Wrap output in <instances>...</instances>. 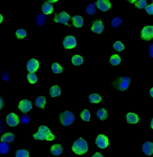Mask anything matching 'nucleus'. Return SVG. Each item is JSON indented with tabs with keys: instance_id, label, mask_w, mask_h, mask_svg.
<instances>
[{
	"instance_id": "45",
	"label": "nucleus",
	"mask_w": 153,
	"mask_h": 157,
	"mask_svg": "<svg viewBox=\"0 0 153 157\" xmlns=\"http://www.w3.org/2000/svg\"><path fill=\"white\" fill-rule=\"evenodd\" d=\"M150 94H151V96L153 97V87L150 90Z\"/></svg>"
},
{
	"instance_id": "34",
	"label": "nucleus",
	"mask_w": 153,
	"mask_h": 157,
	"mask_svg": "<svg viewBox=\"0 0 153 157\" xmlns=\"http://www.w3.org/2000/svg\"><path fill=\"white\" fill-rule=\"evenodd\" d=\"M16 35L19 39H23L26 36V33L23 29H19L16 31Z\"/></svg>"
},
{
	"instance_id": "25",
	"label": "nucleus",
	"mask_w": 153,
	"mask_h": 157,
	"mask_svg": "<svg viewBox=\"0 0 153 157\" xmlns=\"http://www.w3.org/2000/svg\"><path fill=\"white\" fill-rule=\"evenodd\" d=\"M89 100L92 103H99L101 101L102 98L98 94L94 93L89 96Z\"/></svg>"
},
{
	"instance_id": "22",
	"label": "nucleus",
	"mask_w": 153,
	"mask_h": 157,
	"mask_svg": "<svg viewBox=\"0 0 153 157\" xmlns=\"http://www.w3.org/2000/svg\"><path fill=\"white\" fill-rule=\"evenodd\" d=\"M97 116L102 121H104L108 117L107 111L104 108H102L99 109L97 113Z\"/></svg>"
},
{
	"instance_id": "35",
	"label": "nucleus",
	"mask_w": 153,
	"mask_h": 157,
	"mask_svg": "<svg viewBox=\"0 0 153 157\" xmlns=\"http://www.w3.org/2000/svg\"><path fill=\"white\" fill-rule=\"evenodd\" d=\"M114 48L118 51H121L124 48V46L120 41H117L113 45Z\"/></svg>"
},
{
	"instance_id": "32",
	"label": "nucleus",
	"mask_w": 153,
	"mask_h": 157,
	"mask_svg": "<svg viewBox=\"0 0 153 157\" xmlns=\"http://www.w3.org/2000/svg\"><path fill=\"white\" fill-rule=\"evenodd\" d=\"M27 79L31 84H35L37 81L38 78L37 75L34 73H30L27 75Z\"/></svg>"
},
{
	"instance_id": "17",
	"label": "nucleus",
	"mask_w": 153,
	"mask_h": 157,
	"mask_svg": "<svg viewBox=\"0 0 153 157\" xmlns=\"http://www.w3.org/2000/svg\"><path fill=\"white\" fill-rule=\"evenodd\" d=\"M139 120L138 116L134 113H129L127 115V121L129 123H137Z\"/></svg>"
},
{
	"instance_id": "4",
	"label": "nucleus",
	"mask_w": 153,
	"mask_h": 157,
	"mask_svg": "<svg viewBox=\"0 0 153 157\" xmlns=\"http://www.w3.org/2000/svg\"><path fill=\"white\" fill-rule=\"evenodd\" d=\"M60 120L63 125L69 126L75 121V116L72 112L66 111L60 114Z\"/></svg>"
},
{
	"instance_id": "5",
	"label": "nucleus",
	"mask_w": 153,
	"mask_h": 157,
	"mask_svg": "<svg viewBox=\"0 0 153 157\" xmlns=\"http://www.w3.org/2000/svg\"><path fill=\"white\" fill-rule=\"evenodd\" d=\"M70 19V16L66 12L63 11L58 15H56L54 21L57 22H59L64 25L69 26L68 22Z\"/></svg>"
},
{
	"instance_id": "33",
	"label": "nucleus",
	"mask_w": 153,
	"mask_h": 157,
	"mask_svg": "<svg viewBox=\"0 0 153 157\" xmlns=\"http://www.w3.org/2000/svg\"><path fill=\"white\" fill-rule=\"evenodd\" d=\"M16 157H29V154L27 150L22 149L17 151Z\"/></svg>"
},
{
	"instance_id": "44",
	"label": "nucleus",
	"mask_w": 153,
	"mask_h": 157,
	"mask_svg": "<svg viewBox=\"0 0 153 157\" xmlns=\"http://www.w3.org/2000/svg\"><path fill=\"white\" fill-rule=\"evenodd\" d=\"M3 20V17L0 14V23L2 22Z\"/></svg>"
},
{
	"instance_id": "36",
	"label": "nucleus",
	"mask_w": 153,
	"mask_h": 157,
	"mask_svg": "<svg viewBox=\"0 0 153 157\" xmlns=\"http://www.w3.org/2000/svg\"><path fill=\"white\" fill-rule=\"evenodd\" d=\"M135 5L139 8H144L146 7L147 2L145 0H141L136 2L135 3Z\"/></svg>"
},
{
	"instance_id": "39",
	"label": "nucleus",
	"mask_w": 153,
	"mask_h": 157,
	"mask_svg": "<svg viewBox=\"0 0 153 157\" xmlns=\"http://www.w3.org/2000/svg\"><path fill=\"white\" fill-rule=\"evenodd\" d=\"M8 74L7 72H3L2 74V78L5 81L8 80Z\"/></svg>"
},
{
	"instance_id": "7",
	"label": "nucleus",
	"mask_w": 153,
	"mask_h": 157,
	"mask_svg": "<svg viewBox=\"0 0 153 157\" xmlns=\"http://www.w3.org/2000/svg\"><path fill=\"white\" fill-rule=\"evenodd\" d=\"M76 44V40L73 36H67L64 40V46L65 49H72L75 47Z\"/></svg>"
},
{
	"instance_id": "29",
	"label": "nucleus",
	"mask_w": 153,
	"mask_h": 157,
	"mask_svg": "<svg viewBox=\"0 0 153 157\" xmlns=\"http://www.w3.org/2000/svg\"><path fill=\"white\" fill-rule=\"evenodd\" d=\"M122 20L120 17H117L113 19L111 22V25L114 28H117L122 24Z\"/></svg>"
},
{
	"instance_id": "24",
	"label": "nucleus",
	"mask_w": 153,
	"mask_h": 157,
	"mask_svg": "<svg viewBox=\"0 0 153 157\" xmlns=\"http://www.w3.org/2000/svg\"><path fill=\"white\" fill-rule=\"evenodd\" d=\"M96 4L92 3L87 6L86 9V12L89 15H94L96 12Z\"/></svg>"
},
{
	"instance_id": "18",
	"label": "nucleus",
	"mask_w": 153,
	"mask_h": 157,
	"mask_svg": "<svg viewBox=\"0 0 153 157\" xmlns=\"http://www.w3.org/2000/svg\"><path fill=\"white\" fill-rule=\"evenodd\" d=\"M42 11L43 14H52L54 11V8L52 4L49 2L45 3L43 5Z\"/></svg>"
},
{
	"instance_id": "31",
	"label": "nucleus",
	"mask_w": 153,
	"mask_h": 157,
	"mask_svg": "<svg viewBox=\"0 0 153 157\" xmlns=\"http://www.w3.org/2000/svg\"><path fill=\"white\" fill-rule=\"evenodd\" d=\"M52 69L53 72L56 74L61 73L63 71L62 67L57 63L52 65Z\"/></svg>"
},
{
	"instance_id": "16",
	"label": "nucleus",
	"mask_w": 153,
	"mask_h": 157,
	"mask_svg": "<svg viewBox=\"0 0 153 157\" xmlns=\"http://www.w3.org/2000/svg\"><path fill=\"white\" fill-rule=\"evenodd\" d=\"M63 149L61 145L60 144H56L53 145L51 148V152L54 155L59 156L62 153Z\"/></svg>"
},
{
	"instance_id": "26",
	"label": "nucleus",
	"mask_w": 153,
	"mask_h": 157,
	"mask_svg": "<svg viewBox=\"0 0 153 157\" xmlns=\"http://www.w3.org/2000/svg\"><path fill=\"white\" fill-rule=\"evenodd\" d=\"M121 59L118 55H114L110 58V62L114 66L117 65L120 63Z\"/></svg>"
},
{
	"instance_id": "21",
	"label": "nucleus",
	"mask_w": 153,
	"mask_h": 157,
	"mask_svg": "<svg viewBox=\"0 0 153 157\" xmlns=\"http://www.w3.org/2000/svg\"><path fill=\"white\" fill-rule=\"evenodd\" d=\"M46 99L42 96H40L35 101V104L37 107L40 108H44L45 104H46Z\"/></svg>"
},
{
	"instance_id": "8",
	"label": "nucleus",
	"mask_w": 153,
	"mask_h": 157,
	"mask_svg": "<svg viewBox=\"0 0 153 157\" xmlns=\"http://www.w3.org/2000/svg\"><path fill=\"white\" fill-rule=\"evenodd\" d=\"M96 143L99 148L105 149L109 145V140L106 136L100 135L97 138Z\"/></svg>"
},
{
	"instance_id": "40",
	"label": "nucleus",
	"mask_w": 153,
	"mask_h": 157,
	"mask_svg": "<svg viewBox=\"0 0 153 157\" xmlns=\"http://www.w3.org/2000/svg\"><path fill=\"white\" fill-rule=\"evenodd\" d=\"M5 126L4 124V121L0 120V134L4 130V127Z\"/></svg>"
},
{
	"instance_id": "13",
	"label": "nucleus",
	"mask_w": 153,
	"mask_h": 157,
	"mask_svg": "<svg viewBox=\"0 0 153 157\" xmlns=\"http://www.w3.org/2000/svg\"><path fill=\"white\" fill-rule=\"evenodd\" d=\"M142 150L146 155H151L153 154V143L147 142H145L142 146Z\"/></svg>"
},
{
	"instance_id": "30",
	"label": "nucleus",
	"mask_w": 153,
	"mask_h": 157,
	"mask_svg": "<svg viewBox=\"0 0 153 157\" xmlns=\"http://www.w3.org/2000/svg\"><path fill=\"white\" fill-rule=\"evenodd\" d=\"M80 117L84 121H89L91 117V114L88 110L85 109L80 114Z\"/></svg>"
},
{
	"instance_id": "11",
	"label": "nucleus",
	"mask_w": 153,
	"mask_h": 157,
	"mask_svg": "<svg viewBox=\"0 0 153 157\" xmlns=\"http://www.w3.org/2000/svg\"><path fill=\"white\" fill-rule=\"evenodd\" d=\"M39 67V62L36 59H32L27 63V69L31 73H34Z\"/></svg>"
},
{
	"instance_id": "38",
	"label": "nucleus",
	"mask_w": 153,
	"mask_h": 157,
	"mask_svg": "<svg viewBox=\"0 0 153 157\" xmlns=\"http://www.w3.org/2000/svg\"><path fill=\"white\" fill-rule=\"evenodd\" d=\"M145 10L148 12V14H153V3L151 5L146 6L145 7Z\"/></svg>"
},
{
	"instance_id": "6",
	"label": "nucleus",
	"mask_w": 153,
	"mask_h": 157,
	"mask_svg": "<svg viewBox=\"0 0 153 157\" xmlns=\"http://www.w3.org/2000/svg\"><path fill=\"white\" fill-rule=\"evenodd\" d=\"M141 38L145 40H151L153 38V26H145L141 31Z\"/></svg>"
},
{
	"instance_id": "28",
	"label": "nucleus",
	"mask_w": 153,
	"mask_h": 157,
	"mask_svg": "<svg viewBox=\"0 0 153 157\" xmlns=\"http://www.w3.org/2000/svg\"><path fill=\"white\" fill-rule=\"evenodd\" d=\"M9 150V146L7 143L2 142L0 143V153L2 154H6Z\"/></svg>"
},
{
	"instance_id": "43",
	"label": "nucleus",
	"mask_w": 153,
	"mask_h": 157,
	"mask_svg": "<svg viewBox=\"0 0 153 157\" xmlns=\"http://www.w3.org/2000/svg\"><path fill=\"white\" fill-rule=\"evenodd\" d=\"M3 99L1 97H0V110L2 109L3 106Z\"/></svg>"
},
{
	"instance_id": "42",
	"label": "nucleus",
	"mask_w": 153,
	"mask_h": 157,
	"mask_svg": "<svg viewBox=\"0 0 153 157\" xmlns=\"http://www.w3.org/2000/svg\"><path fill=\"white\" fill-rule=\"evenodd\" d=\"M92 157H104L100 153H99V152H97Z\"/></svg>"
},
{
	"instance_id": "41",
	"label": "nucleus",
	"mask_w": 153,
	"mask_h": 157,
	"mask_svg": "<svg viewBox=\"0 0 153 157\" xmlns=\"http://www.w3.org/2000/svg\"><path fill=\"white\" fill-rule=\"evenodd\" d=\"M149 51L150 56L153 58V43L151 44L149 46Z\"/></svg>"
},
{
	"instance_id": "19",
	"label": "nucleus",
	"mask_w": 153,
	"mask_h": 157,
	"mask_svg": "<svg viewBox=\"0 0 153 157\" xmlns=\"http://www.w3.org/2000/svg\"><path fill=\"white\" fill-rule=\"evenodd\" d=\"M36 22L39 26H43L47 22L46 15L44 14H38L36 19Z\"/></svg>"
},
{
	"instance_id": "20",
	"label": "nucleus",
	"mask_w": 153,
	"mask_h": 157,
	"mask_svg": "<svg viewBox=\"0 0 153 157\" xmlns=\"http://www.w3.org/2000/svg\"><path fill=\"white\" fill-rule=\"evenodd\" d=\"M15 139V136L11 133H6L2 136L1 141L2 142L9 143L12 142Z\"/></svg>"
},
{
	"instance_id": "3",
	"label": "nucleus",
	"mask_w": 153,
	"mask_h": 157,
	"mask_svg": "<svg viewBox=\"0 0 153 157\" xmlns=\"http://www.w3.org/2000/svg\"><path fill=\"white\" fill-rule=\"evenodd\" d=\"M131 82V79L127 77H121L118 78L112 83L116 89L120 91H124L128 89Z\"/></svg>"
},
{
	"instance_id": "1",
	"label": "nucleus",
	"mask_w": 153,
	"mask_h": 157,
	"mask_svg": "<svg viewBox=\"0 0 153 157\" xmlns=\"http://www.w3.org/2000/svg\"><path fill=\"white\" fill-rule=\"evenodd\" d=\"M33 136L35 139L40 140L53 141L55 138V136L52 134L49 128L45 125L40 126L37 133L33 135Z\"/></svg>"
},
{
	"instance_id": "46",
	"label": "nucleus",
	"mask_w": 153,
	"mask_h": 157,
	"mask_svg": "<svg viewBox=\"0 0 153 157\" xmlns=\"http://www.w3.org/2000/svg\"><path fill=\"white\" fill-rule=\"evenodd\" d=\"M151 128H152L153 129V119L152 120L151 123Z\"/></svg>"
},
{
	"instance_id": "27",
	"label": "nucleus",
	"mask_w": 153,
	"mask_h": 157,
	"mask_svg": "<svg viewBox=\"0 0 153 157\" xmlns=\"http://www.w3.org/2000/svg\"><path fill=\"white\" fill-rule=\"evenodd\" d=\"M72 62L75 66H79L83 63V58L79 55H75L72 58Z\"/></svg>"
},
{
	"instance_id": "23",
	"label": "nucleus",
	"mask_w": 153,
	"mask_h": 157,
	"mask_svg": "<svg viewBox=\"0 0 153 157\" xmlns=\"http://www.w3.org/2000/svg\"><path fill=\"white\" fill-rule=\"evenodd\" d=\"M50 94L52 97H57L61 95V89L58 86L52 87L50 89Z\"/></svg>"
},
{
	"instance_id": "14",
	"label": "nucleus",
	"mask_w": 153,
	"mask_h": 157,
	"mask_svg": "<svg viewBox=\"0 0 153 157\" xmlns=\"http://www.w3.org/2000/svg\"><path fill=\"white\" fill-rule=\"evenodd\" d=\"M93 32L97 34H100L104 29V26L101 21H97L94 22L92 27Z\"/></svg>"
},
{
	"instance_id": "9",
	"label": "nucleus",
	"mask_w": 153,
	"mask_h": 157,
	"mask_svg": "<svg viewBox=\"0 0 153 157\" xmlns=\"http://www.w3.org/2000/svg\"><path fill=\"white\" fill-rule=\"evenodd\" d=\"M6 122L9 126H16L19 122V117L14 113L9 114L6 118Z\"/></svg>"
},
{
	"instance_id": "15",
	"label": "nucleus",
	"mask_w": 153,
	"mask_h": 157,
	"mask_svg": "<svg viewBox=\"0 0 153 157\" xmlns=\"http://www.w3.org/2000/svg\"><path fill=\"white\" fill-rule=\"evenodd\" d=\"M73 24L75 26L78 28H80L83 26V20L81 16H74L72 19Z\"/></svg>"
},
{
	"instance_id": "2",
	"label": "nucleus",
	"mask_w": 153,
	"mask_h": 157,
	"mask_svg": "<svg viewBox=\"0 0 153 157\" xmlns=\"http://www.w3.org/2000/svg\"><path fill=\"white\" fill-rule=\"evenodd\" d=\"M88 149L87 142L82 138H80L76 141L72 147L73 151L78 155H82L86 153Z\"/></svg>"
},
{
	"instance_id": "10",
	"label": "nucleus",
	"mask_w": 153,
	"mask_h": 157,
	"mask_svg": "<svg viewBox=\"0 0 153 157\" xmlns=\"http://www.w3.org/2000/svg\"><path fill=\"white\" fill-rule=\"evenodd\" d=\"M19 108L22 112L26 113L29 112L32 108V103L28 100H23L20 102Z\"/></svg>"
},
{
	"instance_id": "37",
	"label": "nucleus",
	"mask_w": 153,
	"mask_h": 157,
	"mask_svg": "<svg viewBox=\"0 0 153 157\" xmlns=\"http://www.w3.org/2000/svg\"><path fill=\"white\" fill-rule=\"evenodd\" d=\"M20 121L22 123L28 124L30 122V117L26 114H24L21 117Z\"/></svg>"
},
{
	"instance_id": "12",
	"label": "nucleus",
	"mask_w": 153,
	"mask_h": 157,
	"mask_svg": "<svg viewBox=\"0 0 153 157\" xmlns=\"http://www.w3.org/2000/svg\"><path fill=\"white\" fill-rule=\"evenodd\" d=\"M96 5L103 11H107L111 8V3L107 0H99L97 2Z\"/></svg>"
}]
</instances>
